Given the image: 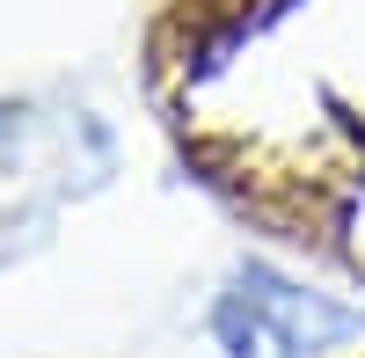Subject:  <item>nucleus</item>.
<instances>
[{"label":"nucleus","instance_id":"obj_1","mask_svg":"<svg viewBox=\"0 0 365 358\" xmlns=\"http://www.w3.org/2000/svg\"><path fill=\"white\" fill-rule=\"evenodd\" d=\"M227 285L256 307L263 344L278 358H329V351H344V344L365 337V314L358 307L329 300V292H307L299 278H285L278 263H263V256H241Z\"/></svg>","mask_w":365,"mask_h":358},{"label":"nucleus","instance_id":"obj_2","mask_svg":"<svg viewBox=\"0 0 365 358\" xmlns=\"http://www.w3.org/2000/svg\"><path fill=\"white\" fill-rule=\"evenodd\" d=\"M205 329L220 337V351H227V358H256V351H263V322H256V307L241 300L234 285H227V292H212V307H205Z\"/></svg>","mask_w":365,"mask_h":358}]
</instances>
